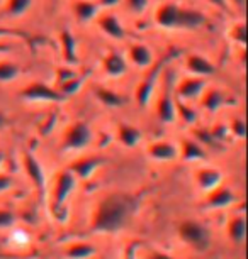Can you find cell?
I'll return each instance as SVG.
<instances>
[{
    "label": "cell",
    "mask_w": 248,
    "mask_h": 259,
    "mask_svg": "<svg viewBox=\"0 0 248 259\" xmlns=\"http://www.w3.org/2000/svg\"><path fill=\"white\" fill-rule=\"evenodd\" d=\"M177 11L179 6L173 2H165L157 9L155 22L163 29H177Z\"/></svg>",
    "instance_id": "cell-12"
},
{
    "label": "cell",
    "mask_w": 248,
    "mask_h": 259,
    "mask_svg": "<svg viewBox=\"0 0 248 259\" xmlns=\"http://www.w3.org/2000/svg\"><path fill=\"white\" fill-rule=\"evenodd\" d=\"M118 138L121 141V144L126 146V148H134V146L139 144V141L143 139V134L138 127L131 125V124H119L118 125Z\"/></svg>",
    "instance_id": "cell-19"
},
{
    "label": "cell",
    "mask_w": 248,
    "mask_h": 259,
    "mask_svg": "<svg viewBox=\"0 0 248 259\" xmlns=\"http://www.w3.org/2000/svg\"><path fill=\"white\" fill-rule=\"evenodd\" d=\"M179 236L197 252H204L211 244V234L206 226L197 221H184L179 226Z\"/></svg>",
    "instance_id": "cell-2"
},
{
    "label": "cell",
    "mask_w": 248,
    "mask_h": 259,
    "mask_svg": "<svg viewBox=\"0 0 248 259\" xmlns=\"http://www.w3.org/2000/svg\"><path fill=\"white\" fill-rule=\"evenodd\" d=\"M21 234H22V231H16V232L12 234V237H11V241L16 244L17 247H24L29 242L27 234H24V237H21Z\"/></svg>",
    "instance_id": "cell-39"
},
{
    "label": "cell",
    "mask_w": 248,
    "mask_h": 259,
    "mask_svg": "<svg viewBox=\"0 0 248 259\" xmlns=\"http://www.w3.org/2000/svg\"><path fill=\"white\" fill-rule=\"evenodd\" d=\"M157 115L158 119L165 122V124H172L175 120V102H173V97H172V90H167L163 92L162 97L158 100V105H157Z\"/></svg>",
    "instance_id": "cell-16"
},
{
    "label": "cell",
    "mask_w": 248,
    "mask_h": 259,
    "mask_svg": "<svg viewBox=\"0 0 248 259\" xmlns=\"http://www.w3.org/2000/svg\"><path fill=\"white\" fill-rule=\"evenodd\" d=\"M104 70L108 75L111 76H121L124 75L126 70H128V65H126V60L118 53H109L108 56L104 58Z\"/></svg>",
    "instance_id": "cell-22"
},
{
    "label": "cell",
    "mask_w": 248,
    "mask_h": 259,
    "mask_svg": "<svg viewBox=\"0 0 248 259\" xmlns=\"http://www.w3.org/2000/svg\"><path fill=\"white\" fill-rule=\"evenodd\" d=\"M121 2V0H99V6L102 7H114V6H118V4Z\"/></svg>",
    "instance_id": "cell-43"
},
{
    "label": "cell",
    "mask_w": 248,
    "mask_h": 259,
    "mask_svg": "<svg viewBox=\"0 0 248 259\" xmlns=\"http://www.w3.org/2000/svg\"><path fill=\"white\" fill-rule=\"evenodd\" d=\"M17 221V215L11 208H0V229L12 227Z\"/></svg>",
    "instance_id": "cell-33"
},
{
    "label": "cell",
    "mask_w": 248,
    "mask_h": 259,
    "mask_svg": "<svg viewBox=\"0 0 248 259\" xmlns=\"http://www.w3.org/2000/svg\"><path fill=\"white\" fill-rule=\"evenodd\" d=\"M6 125H7V117L4 112H0V129H4Z\"/></svg>",
    "instance_id": "cell-45"
},
{
    "label": "cell",
    "mask_w": 248,
    "mask_h": 259,
    "mask_svg": "<svg viewBox=\"0 0 248 259\" xmlns=\"http://www.w3.org/2000/svg\"><path fill=\"white\" fill-rule=\"evenodd\" d=\"M145 259H173V257L165 252L157 251V249H150V251L145 252Z\"/></svg>",
    "instance_id": "cell-40"
},
{
    "label": "cell",
    "mask_w": 248,
    "mask_h": 259,
    "mask_svg": "<svg viewBox=\"0 0 248 259\" xmlns=\"http://www.w3.org/2000/svg\"><path fill=\"white\" fill-rule=\"evenodd\" d=\"M236 202V195L231 192L230 188L225 187H216L215 190L207 192V197L204 200L202 207L216 210V208H226Z\"/></svg>",
    "instance_id": "cell-8"
},
{
    "label": "cell",
    "mask_w": 248,
    "mask_h": 259,
    "mask_svg": "<svg viewBox=\"0 0 248 259\" xmlns=\"http://www.w3.org/2000/svg\"><path fill=\"white\" fill-rule=\"evenodd\" d=\"M230 37L236 42V45L245 46V42H246V27H245V22L233 24V27L230 29Z\"/></svg>",
    "instance_id": "cell-32"
},
{
    "label": "cell",
    "mask_w": 248,
    "mask_h": 259,
    "mask_svg": "<svg viewBox=\"0 0 248 259\" xmlns=\"http://www.w3.org/2000/svg\"><path fill=\"white\" fill-rule=\"evenodd\" d=\"M194 138H196V141H201L202 144H207V146L218 144V141L212 138L211 131H207V129H196L194 131Z\"/></svg>",
    "instance_id": "cell-34"
},
{
    "label": "cell",
    "mask_w": 248,
    "mask_h": 259,
    "mask_svg": "<svg viewBox=\"0 0 248 259\" xmlns=\"http://www.w3.org/2000/svg\"><path fill=\"white\" fill-rule=\"evenodd\" d=\"M22 163H24V168H26L27 177L31 178V182L34 185V188H36L38 193L43 197V195H45V187H46V175H45V169H43L41 163L34 158L31 153H24Z\"/></svg>",
    "instance_id": "cell-7"
},
{
    "label": "cell",
    "mask_w": 248,
    "mask_h": 259,
    "mask_svg": "<svg viewBox=\"0 0 248 259\" xmlns=\"http://www.w3.org/2000/svg\"><path fill=\"white\" fill-rule=\"evenodd\" d=\"M204 89H206V81H204L202 76L184 78L177 85V95L182 100H194L202 94Z\"/></svg>",
    "instance_id": "cell-10"
},
{
    "label": "cell",
    "mask_w": 248,
    "mask_h": 259,
    "mask_svg": "<svg viewBox=\"0 0 248 259\" xmlns=\"http://www.w3.org/2000/svg\"><path fill=\"white\" fill-rule=\"evenodd\" d=\"M206 24V16L196 9L179 7L177 11V29H199Z\"/></svg>",
    "instance_id": "cell-11"
},
{
    "label": "cell",
    "mask_w": 248,
    "mask_h": 259,
    "mask_svg": "<svg viewBox=\"0 0 248 259\" xmlns=\"http://www.w3.org/2000/svg\"><path fill=\"white\" fill-rule=\"evenodd\" d=\"M173 56H177V51L170 50L168 55H165L162 60H158L157 63H155L152 70L148 71V75L138 83V89H136V102H138L141 107L150 104V99H152L155 85H157V80L160 76V70H162V68L167 65L170 60H173Z\"/></svg>",
    "instance_id": "cell-3"
},
{
    "label": "cell",
    "mask_w": 248,
    "mask_h": 259,
    "mask_svg": "<svg viewBox=\"0 0 248 259\" xmlns=\"http://www.w3.org/2000/svg\"><path fill=\"white\" fill-rule=\"evenodd\" d=\"M225 104V95L218 89L207 90L202 97V107L209 112H218Z\"/></svg>",
    "instance_id": "cell-26"
},
{
    "label": "cell",
    "mask_w": 248,
    "mask_h": 259,
    "mask_svg": "<svg viewBox=\"0 0 248 259\" xmlns=\"http://www.w3.org/2000/svg\"><path fill=\"white\" fill-rule=\"evenodd\" d=\"M138 205L139 198L131 193H108L95 205L90 221V231L95 234L119 232L128 224Z\"/></svg>",
    "instance_id": "cell-1"
},
{
    "label": "cell",
    "mask_w": 248,
    "mask_h": 259,
    "mask_svg": "<svg viewBox=\"0 0 248 259\" xmlns=\"http://www.w3.org/2000/svg\"><path fill=\"white\" fill-rule=\"evenodd\" d=\"M147 6H148V0H128V7L136 14L143 12Z\"/></svg>",
    "instance_id": "cell-37"
},
{
    "label": "cell",
    "mask_w": 248,
    "mask_h": 259,
    "mask_svg": "<svg viewBox=\"0 0 248 259\" xmlns=\"http://www.w3.org/2000/svg\"><path fill=\"white\" fill-rule=\"evenodd\" d=\"M12 187V178L7 175H0V192H6Z\"/></svg>",
    "instance_id": "cell-42"
},
{
    "label": "cell",
    "mask_w": 248,
    "mask_h": 259,
    "mask_svg": "<svg viewBox=\"0 0 248 259\" xmlns=\"http://www.w3.org/2000/svg\"><path fill=\"white\" fill-rule=\"evenodd\" d=\"M55 122H56V117L55 115H50V119H48L45 124L41 125V129H40V134L41 136H46V134H50L51 131H53V125H55Z\"/></svg>",
    "instance_id": "cell-41"
},
{
    "label": "cell",
    "mask_w": 248,
    "mask_h": 259,
    "mask_svg": "<svg viewBox=\"0 0 248 259\" xmlns=\"http://www.w3.org/2000/svg\"><path fill=\"white\" fill-rule=\"evenodd\" d=\"M211 134L218 143H221V141H225V138H226V127L223 124H218L211 129Z\"/></svg>",
    "instance_id": "cell-38"
},
{
    "label": "cell",
    "mask_w": 248,
    "mask_h": 259,
    "mask_svg": "<svg viewBox=\"0 0 248 259\" xmlns=\"http://www.w3.org/2000/svg\"><path fill=\"white\" fill-rule=\"evenodd\" d=\"M230 2L233 4V6H236L238 9H243V7H245V0H230Z\"/></svg>",
    "instance_id": "cell-46"
},
{
    "label": "cell",
    "mask_w": 248,
    "mask_h": 259,
    "mask_svg": "<svg viewBox=\"0 0 248 259\" xmlns=\"http://www.w3.org/2000/svg\"><path fill=\"white\" fill-rule=\"evenodd\" d=\"M95 246L89 242H74L63 249V256L66 259H89L95 254Z\"/></svg>",
    "instance_id": "cell-21"
},
{
    "label": "cell",
    "mask_w": 248,
    "mask_h": 259,
    "mask_svg": "<svg viewBox=\"0 0 248 259\" xmlns=\"http://www.w3.org/2000/svg\"><path fill=\"white\" fill-rule=\"evenodd\" d=\"M148 154L153 159L158 161H173L177 158V148L168 143V141H160V143H153L148 146Z\"/></svg>",
    "instance_id": "cell-18"
},
{
    "label": "cell",
    "mask_w": 248,
    "mask_h": 259,
    "mask_svg": "<svg viewBox=\"0 0 248 259\" xmlns=\"http://www.w3.org/2000/svg\"><path fill=\"white\" fill-rule=\"evenodd\" d=\"M230 131H231V134L235 136V138L243 139V138H245V133H246V129H245V120H243V119H235V120L231 122Z\"/></svg>",
    "instance_id": "cell-35"
},
{
    "label": "cell",
    "mask_w": 248,
    "mask_h": 259,
    "mask_svg": "<svg viewBox=\"0 0 248 259\" xmlns=\"http://www.w3.org/2000/svg\"><path fill=\"white\" fill-rule=\"evenodd\" d=\"M102 164H104V158H100V156H85V158L74 161L68 169L74 173L75 178L87 180V178H90L92 175L95 173V169Z\"/></svg>",
    "instance_id": "cell-9"
},
{
    "label": "cell",
    "mask_w": 248,
    "mask_h": 259,
    "mask_svg": "<svg viewBox=\"0 0 248 259\" xmlns=\"http://www.w3.org/2000/svg\"><path fill=\"white\" fill-rule=\"evenodd\" d=\"M21 75V68L12 61H0V81H14Z\"/></svg>",
    "instance_id": "cell-31"
},
{
    "label": "cell",
    "mask_w": 248,
    "mask_h": 259,
    "mask_svg": "<svg viewBox=\"0 0 248 259\" xmlns=\"http://www.w3.org/2000/svg\"><path fill=\"white\" fill-rule=\"evenodd\" d=\"M4 161H6V153H4V151H0V166L4 164Z\"/></svg>",
    "instance_id": "cell-47"
},
{
    "label": "cell",
    "mask_w": 248,
    "mask_h": 259,
    "mask_svg": "<svg viewBox=\"0 0 248 259\" xmlns=\"http://www.w3.org/2000/svg\"><path fill=\"white\" fill-rule=\"evenodd\" d=\"M21 97L27 102H63L65 100V97H63L60 92L41 81H34L24 87L21 90Z\"/></svg>",
    "instance_id": "cell-6"
},
{
    "label": "cell",
    "mask_w": 248,
    "mask_h": 259,
    "mask_svg": "<svg viewBox=\"0 0 248 259\" xmlns=\"http://www.w3.org/2000/svg\"><path fill=\"white\" fill-rule=\"evenodd\" d=\"M187 70L194 73L196 76H211L216 73V66L212 65L207 58H204L201 55H191L186 60Z\"/></svg>",
    "instance_id": "cell-15"
},
{
    "label": "cell",
    "mask_w": 248,
    "mask_h": 259,
    "mask_svg": "<svg viewBox=\"0 0 248 259\" xmlns=\"http://www.w3.org/2000/svg\"><path fill=\"white\" fill-rule=\"evenodd\" d=\"M99 4L90 2V0H75L74 12L79 22H89L99 14Z\"/></svg>",
    "instance_id": "cell-20"
},
{
    "label": "cell",
    "mask_w": 248,
    "mask_h": 259,
    "mask_svg": "<svg viewBox=\"0 0 248 259\" xmlns=\"http://www.w3.org/2000/svg\"><path fill=\"white\" fill-rule=\"evenodd\" d=\"M75 183L77 178L74 177V173L70 169H63L56 175L55 185H53V197H51V210L55 215L63 208L66 198L75 190Z\"/></svg>",
    "instance_id": "cell-4"
},
{
    "label": "cell",
    "mask_w": 248,
    "mask_h": 259,
    "mask_svg": "<svg viewBox=\"0 0 248 259\" xmlns=\"http://www.w3.org/2000/svg\"><path fill=\"white\" fill-rule=\"evenodd\" d=\"M212 6L223 9V11H228V0H209Z\"/></svg>",
    "instance_id": "cell-44"
},
{
    "label": "cell",
    "mask_w": 248,
    "mask_h": 259,
    "mask_svg": "<svg viewBox=\"0 0 248 259\" xmlns=\"http://www.w3.org/2000/svg\"><path fill=\"white\" fill-rule=\"evenodd\" d=\"M139 247H141L139 241H131L124 249V259H136V252H138Z\"/></svg>",
    "instance_id": "cell-36"
},
{
    "label": "cell",
    "mask_w": 248,
    "mask_h": 259,
    "mask_svg": "<svg viewBox=\"0 0 248 259\" xmlns=\"http://www.w3.org/2000/svg\"><path fill=\"white\" fill-rule=\"evenodd\" d=\"M34 0H7L6 4V14L12 17H19L26 14L31 9Z\"/></svg>",
    "instance_id": "cell-29"
},
{
    "label": "cell",
    "mask_w": 248,
    "mask_h": 259,
    "mask_svg": "<svg viewBox=\"0 0 248 259\" xmlns=\"http://www.w3.org/2000/svg\"><path fill=\"white\" fill-rule=\"evenodd\" d=\"M245 232H246V224L243 215H235L228 224V236L235 244H240L245 241Z\"/></svg>",
    "instance_id": "cell-24"
},
{
    "label": "cell",
    "mask_w": 248,
    "mask_h": 259,
    "mask_svg": "<svg viewBox=\"0 0 248 259\" xmlns=\"http://www.w3.org/2000/svg\"><path fill=\"white\" fill-rule=\"evenodd\" d=\"M196 182L204 192H211L220 187L223 182V173L216 168H201L196 171Z\"/></svg>",
    "instance_id": "cell-13"
},
{
    "label": "cell",
    "mask_w": 248,
    "mask_h": 259,
    "mask_svg": "<svg viewBox=\"0 0 248 259\" xmlns=\"http://www.w3.org/2000/svg\"><path fill=\"white\" fill-rule=\"evenodd\" d=\"M92 141V131L87 122L77 120L68 125V129L63 134L61 148L65 151H80L87 148Z\"/></svg>",
    "instance_id": "cell-5"
},
{
    "label": "cell",
    "mask_w": 248,
    "mask_h": 259,
    "mask_svg": "<svg viewBox=\"0 0 248 259\" xmlns=\"http://www.w3.org/2000/svg\"><path fill=\"white\" fill-rule=\"evenodd\" d=\"M129 60L133 61L136 66L148 68V66H152V63H153V53L147 45L136 42V45H131L129 48Z\"/></svg>",
    "instance_id": "cell-17"
},
{
    "label": "cell",
    "mask_w": 248,
    "mask_h": 259,
    "mask_svg": "<svg viewBox=\"0 0 248 259\" xmlns=\"http://www.w3.org/2000/svg\"><path fill=\"white\" fill-rule=\"evenodd\" d=\"M87 78H89V73H85V75H75L74 78H70V80L60 83V94L65 97V99L77 94V92L82 89V85L85 83Z\"/></svg>",
    "instance_id": "cell-27"
},
{
    "label": "cell",
    "mask_w": 248,
    "mask_h": 259,
    "mask_svg": "<svg viewBox=\"0 0 248 259\" xmlns=\"http://www.w3.org/2000/svg\"><path fill=\"white\" fill-rule=\"evenodd\" d=\"M95 97L99 99L102 104L108 105V107H121L124 104L123 97H119L116 92L109 90V89H104V87H99V89L94 90Z\"/></svg>",
    "instance_id": "cell-28"
},
{
    "label": "cell",
    "mask_w": 248,
    "mask_h": 259,
    "mask_svg": "<svg viewBox=\"0 0 248 259\" xmlns=\"http://www.w3.org/2000/svg\"><path fill=\"white\" fill-rule=\"evenodd\" d=\"M182 158L186 161H201L206 159V151H204L199 143L192 139H182Z\"/></svg>",
    "instance_id": "cell-25"
},
{
    "label": "cell",
    "mask_w": 248,
    "mask_h": 259,
    "mask_svg": "<svg viewBox=\"0 0 248 259\" xmlns=\"http://www.w3.org/2000/svg\"><path fill=\"white\" fill-rule=\"evenodd\" d=\"M9 50H11V48H9V46H6V45H0V53H2V51H9Z\"/></svg>",
    "instance_id": "cell-48"
},
{
    "label": "cell",
    "mask_w": 248,
    "mask_h": 259,
    "mask_svg": "<svg viewBox=\"0 0 248 259\" xmlns=\"http://www.w3.org/2000/svg\"><path fill=\"white\" fill-rule=\"evenodd\" d=\"M97 24L100 26V29L113 39H124L126 31L123 27V24L119 22V19L114 14H100L97 16Z\"/></svg>",
    "instance_id": "cell-14"
},
{
    "label": "cell",
    "mask_w": 248,
    "mask_h": 259,
    "mask_svg": "<svg viewBox=\"0 0 248 259\" xmlns=\"http://www.w3.org/2000/svg\"><path fill=\"white\" fill-rule=\"evenodd\" d=\"M60 42H61V51H63V58L68 63H79V55H77V42L75 37L72 36L70 31H61L60 36Z\"/></svg>",
    "instance_id": "cell-23"
},
{
    "label": "cell",
    "mask_w": 248,
    "mask_h": 259,
    "mask_svg": "<svg viewBox=\"0 0 248 259\" xmlns=\"http://www.w3.org/2000/svg\"><path fill=\"white\" fill-rule=\"evenodd\" d=\"M175 112H179L181 119L186 122V124H194L197 119V112L194 110V107L187 104V100L177 99V102H175Z\"/></svg>",
    "instance_id": "cell-30"
}]
</instances>
